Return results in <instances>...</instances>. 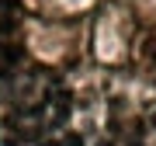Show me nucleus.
<instances>
[{"instance_id":"2","label":"nucleus","mask_w":156,"mask_h":146,"mask_svg":"<svg viewBox=\"0 0 156 146\" xmlns=\"http://www.w3.org/2000/svg\"><path fill=\"white\" fill-rule=\"evenodd\" d=\"M14 35H17V17L0 14V42H14Z\"/></svg>"},{"instance_id":"1","label":"nucleus","mask_w":156,"mask_h":146,"mask_svg":"<svg viewBox=\"0 0 156 146\" xmlns=\"http://www.w3.org/2000/svg\"><path fill=\"white\" fill-rule=\"evenodd\" d=\"M21 59H24V45H17V42H0V77H7Z\"/></svg>"}]
</instances>
